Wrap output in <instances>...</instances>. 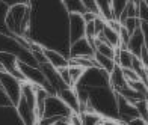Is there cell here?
<instances>
[{
	"label": "cell",
	"instance_id": "2",
	"mask_svg": "<svg viewBox=\"0 0 148 125\" xmlns=\"http://www.w3.org/2000/svg\"><path fill=\"white\" fill-rule=\"evenodd\" d=\"M71 115L73 111L66 107V104L58 95H49L44 106V115L41 119L56 121V119H60V118H70Z\"/></svg>",
	"mask_w": 148,
	"mask_h": 125
},
{
	"label": "cell",
	"instance_id": "3",
	"mask_svg": "<svg viewBox=\"0 0 148 125\" xmlns=\"http://www.w3.org/2000/svg\"><path fill=\"white\" fill-rule=\"evenodd\" d=\"M21 86L23 82L18 80L17 77L11 75L9 72H0V88L3 89V92L9 98V101L14 107L21 98Z\"/></svg>",
	"mask_w": 148,
	"mask_h": 125
},
{
	"label": "cell",
	"instance_id": "6",
	"mask_svg": "<svg viewBox=\"0 0 148 125\" xmlns=\"http://www.w3.org/2000/svg\"><path fill=\"white\" fill-rule=\"evenodd\" d=\"M44 56H45V62L55 69H58V71L62 69V68L70 67V57H68V54L62 53V51L44 47Z\"/></svg>",
	"mask_w": 148,
	"mask_h": 125
},
{
	"label": "cell",
	"instance_id": "9",
	"mask_svg": "<svg viewBox=\"0 0 148 125\" xmlns=\"http://www.w3.org/2000/svg\"><path fill=\"white\" fill-rule=\"evenodd\" d=\"M8 107H14L9 101V98L6 96V94L3 92V89L0 88V109H8Z\"/></svg>",
	"mask_w": 148,
	"mask_h": 125
},
{
	"label": "cell",
	"instance_id": "5",
	"mask_svg": "<svg viewBox=\"0 0 148 125\" xmlns=\"http://www.w3.org/2000/svg\"><path fill=\"white\" fill-rule=\"evenodd\" d=\"M70 59H83V57H94L95 56V50H94V44L88 41L86 38L79 39L74 44L70 45Z\"/></svg>",
	"mask_w": 148,
	"mask_h": 125
},
{
	"label": "cell",
	"instance_id": "10",
	"mask_svg": "<svg viewBox=\"0 0 148 125\" xmlns=\"http://www.w3.org/2000/svg\"><path fill=\"white\" fill-rule=\"evenodd\" d=\"M127 125H148V122H147V121H144L142 118H136V119L130 121Z\"/></svg>",
	"mask_w": 148,
	"mask_h": 125
},
{
	"label": "cell",
	"instance_id": "7",
	"mask_svg": "<svg viewBox=\"0 0 148 125\" xmlns=\"http://www.w3.org/2000/svg\"><path fill=\"white\" fill-rule=\"evenodd\" d=\"M56 95L66 104V107H68L73 113L80 115V111H82V106H80V100H79V96H77L76 89H73V88H64V89H60Z\"/></svg>",
	"mask_w": 148,
	"mask_h": 125
},
{
	"label": "cell",
	"instance_id": "11",
	"mask_svg": "<svg viewBox=\"0 0 148 125\" xmlns=\"http://www.w3.org/2000/svg\"><path fill=\"white\" fill-rule=\"evenodd\" d=\"M123 125H125V124H123Z\"/></svg>",
	"mask_w": 148,
	"mask_h": 125
},
{
	"label": "cell",
	"instance_id": "1",
	"mask_svg": "<svg viewBox=\"0 0 148 125\" xmlns=\"http://www.w3.org/2000/svg\"><path fill=\"white\" fill-rule=\"evenodd\" d=\"M32 2H17L11 3L6 15V30L14 38L29 39L32 27Z\"/></svg>",
	"mask_w": 148,
	"mask_h": 125
},
{
	"label": "cell",
	"instance_id": "4",
	"mask_svg": "<svg viewBox=\"0 0 148 125\" xmlns=\"http://www.w3.org/2000/svg\"><path fill=\"white\" fill-rule=\"evenodd\" d=\"M86 30V21L83 15L80 14H68V36H70V45L74 44L79 39L85 38Z\"/></svg>",
	"mask_w": 148,
	"mask_h": 125
},
{
	"label": "cell",
	"instance_id": "8",
	"mask_svg": "<svg viewBox=\"0 0 148 125\" xmlns=\"http://www.w3.org/2000/svg\"><path fill=\"white\" fill-rule=\"evenodd\" d=\"M8 9H9V3L0 2V32L2 33H8V30H6V15H8Z\"/></svg>",
	"mask_w": 148,
	"mask_h": 125
}]
</instances>
